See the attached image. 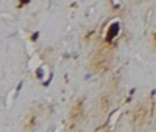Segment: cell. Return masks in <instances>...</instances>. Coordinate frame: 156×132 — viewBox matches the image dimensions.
Instances as JSON below:
<instances>
[{"label":"cell","mask_w":156,"mask_h":132,"mask_svg":"<svg viewBox=\"0 0 156 132\" xmlns=\"http://www.w3.org/2000/svg\"><path fill=\"white\" fill-rule=\"evenodd\" d=\"M120 30H122V23L119 19H114L111 20L105 31H103L101 36V42L98 47V53H97V58L101 59V62H108V56L109 53L114 51L117 42H119V36H120Z\"/></svg>","instance_id":"1"},{"label":"cell","mask_w":156,"mask_h":132,"mask_svg":"<svg viewBox=\"0 0 156 132\" xmlns=\"http://www.w3.org/2000/svg\"><path fill=\"white\" fill-rule=\"evenodd\" d=\"M147 115H148V106H147V104H140L139 109H137V110L134 112V115H133L134 123H136L137 126H139V124H144Z\"/></svg>","instance_id":"2"},{"label":"cell","mask_w":156,"mask_h":132,"mask_svg":"<svg viewBox=\"0 0 156 132\" xmlns=\"http://www.w3.org/2000/svg\"><path fill=\"white\" fill-rule=\"evenodd\" d=\"M151 42H153V47L156 48V31L153 33V36H151Z\"/></svg>","instance_id":"3"}]
</instances>
